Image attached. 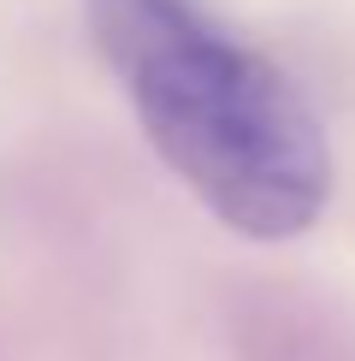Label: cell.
Wrapping results in <instances>:
<instances>
[{
  "label": "cell",
  "mask_w": 355,
  "mask_h": 361,
  "mask_svg": "<svg viewBox=\"0 0 355 361\" xmlns=\"http://www.w3.org/2000/svg\"><path fill=\"white\" fill-rule=\"evenodd\" d=\"M101 66L184 190L255 243L302 237L332 202L308 95L196 0H83Z\"/></svg>",
  "instance_id": "obj_1"
}]
</instances>
